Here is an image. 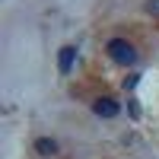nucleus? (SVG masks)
I'll use <instances>...</instances> for the list:
<instances>
[{
  "instance_id": "nucleus-1",
  "label": "nucleus",
  "mask_w": 159,
  "mask_h": 159,
  "mask_svg": "<svg viewBox=\"0 0 159 159\" xmlns=\"http://www.w3.org/2000/svg\"><path fill=\"white\" fill-rule=\"evenodd\" d=\"M105 51H108V57L115 64H121V67H130V64L137 61V48L130 42H124V38H111V42L105 45Z\"/></svg>"
},
{
  "instance_id": "nucleus-2",
  "label": "nucleus",
  "mask_w": 159,
  "mask_h": 159,
  "mask_svg": "<svg viewBox=\"0 0 159 159\" xmlns=\"http://www.w3.org/2000/svg\"><path fill=\"white\" fill-rule=\"evenodd\" d=\"M92 111H96V118H118V111H121V105H118L115 99H96L92 102Z\"/></svg>"
},
{
  "instance_id": "nucleus-3",
  "label": "nucleus",
  "mask_w": 159,
  "mask_h": 159,
  "mask_svg": "<svg viewBox=\"0 0 159 159\" xmlns=\"http://www.w3.org/2000/svg\"><path fill=\"white\" fill-rule=\"evenodd\" d=\"M73 61H76V48H73V45H64V48L57 51V73L67 76V73L73 70Z\"/></svg>"
},
{
  "instance_id": "nucleus-4",
  "label": "nucleus",
  "mask_w": 159,
  "mask_h": 159,
  "mask_svg": "<svg viewBox=\"0 0 159 159\" xmlns=\"http://www.w3.org/2000/svg\"><path fill=\"white\" fill-rule=\"evenodd\" d=\"M35 153H38V156H57V140L38 137V140H35Z\"/></svg>"
},
{
  "instance_id": "nucleus-5",
  "label": "nucleus",
  "mask_w": 159,
  "mask_h": 159,
  "mask_svg": "<svg viewBox=\"0 0 159 159\" xmlns=\"http://www.w3.org/2000/svg\"><path fill=\"white\" fill-rule=\"evenodd\" d=\"M147 13H150V16H159V0H150V3H147Z\"/></svg>"
}]
</instances>
